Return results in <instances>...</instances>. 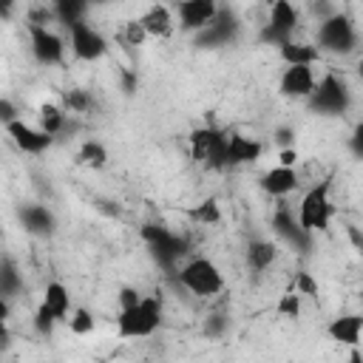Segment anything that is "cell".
<instances>
[{"label": "cell", "instance_id": "6da1fadb", "mask_svg": "<svg viewBox=\"0 0 363 363\" xmlns=\"http://www.w3.org/2000/svg\"><path fill=\"white\" fill-rule=\"evenodd\" d=\"M162 323V301L156 295H142V301L130 309H119L116 329L122 337H147Z\"/></svg>", "mask_w": 363, "mask_h": 363}, {"label": "cell", "instance_id": "7a4b0ae2", "mask_svg": "<svg viewBox=\"0 0 363 363\" xmlns=\"http://www.w3.org/2000/svg\"><path fill=\"white\" fill-rule=\"evenodd\" d=\"M142 241L150 247V255L164 267V269H176V264L182 261V255H187V241L176 233H170L162 224H142L139 230Z\"/></svg>", "mask_w": 363, "mask_h": 363}, {"label": "cell", "instance_id": "3957f363", "mask_svg": "<svg viewBox=\"0 0 363 363\" xmlns=\"http://www.w3.org/2000/svg\"><path fill=\"white\" fill-rule=\"evenodd\" d=\"M176 275H179V284H182L184 289H190L193 295H201V298L218 295V292L224 289L221 269H218L210 258H190Z\"/></svg>", "mask_w": 363, "mask_h": 363}, {"label": "cell", "instance_id": "277c9868", "mask_svg": "<svg viewBox=\"0 0 363 363\" xmlns=\"http://www.w3.org/2000/svg\"><path fill=\"white\" fill-rule=\"evenodd\" d=\"M190 153L196 162H201L213 170L227 167V133L213 125L196 128L190 133Z\"/></svg>", "mask_w": 363, "mask_h": 363}, {"label": "cell", "instance_id": "5b68a950", "mask_svg": "<svg viewBox=\"0 0 363 363\" xmlns=\"http://www.w3.org/2000/svg\"><path fill=\"white\" fill-rule=\"evenodd\" d=\"M329 187H332V182L323 179L320 184H315V187L301 199V207H298V224H301L306 233H315V230H326V227H329V218H332Z\"/></svg>", "mask_w": 363, "mask_h": 363}, {"label": "cell", "instance_id": "8992f818", "mask_svg": "<svg viewBox=\"0 0 363 363\" xmlns=\"http://www.w3.org/2000/svg\"><path fill=\"white\" fill-rule=\"evenodd\" d=\"M354 43H357L354 23L346 14L335 11V14L320 20V26H318V48H323L329 54H349L354 48Z\"/></svg>", "mask_w": 363, "mask_h": 363}, {"label": "cell", "instance_id": "52a82bcc", "mask_svg": "<svg viewBox=\"0 0 363 363\" xmlns=\"http://www.w3.org/2000/svg\"><path fill=\"white\" fill-rule=\"evenodd\" d=\"M306 99H309L312 111H318V113H329V116L343 113V111L349 108V102H352V96H349V85H346L340 77H335V74H326L323 79H318L315 88H312V94H309Z\"/></svg>", "mask_w": 363, "mask_h": 363}, {"label": "cell", "instance_id": "ba28073f", "mask_svg": "<svg viewBox=\"0 0 363 363\" xmlns=\"http://www.w3.org/2000/svg\"><path fill=\"white\" fill-rule=\"evenodd\" d=\"M298 26V11L289 0H269V20L261 31V43H286L292 40V31Z\"/></svg>", "mask_w": 363, "mask_h": 363}, {"label": "cell", "instance_id": "9c48e42d", "mask_svg": "<svg viewBox=\"0 0 363 363\" xmlns=\"http://www.w3.org/2000/svg\"><path fill=\"white\" fill-rule=\"evenodd\" d=\"M68 34H71V51H74L77 60L91 62V60H99V57L108 51V40H105L96 28H91L85 20L74 23V26L68 28Z\"/></svg>", "mask_w": 363, "mask_h": 363}, {"label": "cell", "instance_id": "30bf717a", "mask_svg": "<svg viewBox=\"0 0 363 363\" xmlns=\"http://www.w3.org/2000/svg\"><path fill=\"white\" fill-rule=\"evenodd\" d=\"M238 31V20L233 11H216V17L196 31V45L199 48H218V45H227Z\"/></svg>", "mask_w": 363, "mask_h": 363}, {"label": "cell", "instance_id": "8fae6325", "mask_svg": "<svg viewBox=\"0 0 363 363\" xmlns=\"http://www.w3.org/2000/svg\"><path fill=\"white\" fill-rule=\"evenodd\" d=\"M28 37H31V54L37 57V62H43V65L62 62L65 43L60 34H54L48 26H28Z\"/></svg>", "mask_w": 363, "mask_h": 363}, {"label": "cell", "instance_id": "7c38bea8", "mask_svg": "<svg viewBox=\"0 0 363 363\" xmlns=\"http://www.w3.org/2000/svg\"><path fill=\"white\" fill-rule=\"evenodd\" d=\"M6 133H9L11 142H14L20 150H26V153H43V150H48L51 142H54L51 133H45L43 128H31V125L23 122V119L9 122V125H6Z\"/></svg>", "mask_w": 363, "mask_h": 363}, {"label": "cell", "instance_id": "4fadbf2b", "mask_svg": "<svg viewBox=\"0 0 363 363\" xmlns=\"http://www.w3.org/2000/svg\"><path fill=\"white\" fill-rule=\"evenodd\" d=\"M216 11H218L216 0H179V26L196 34L216 17Z\"/></svg>", "mask_w": 363, "mask_h": 363}, {"label": "cell", "instance_id": "5bb4252c", "mask_svg": "<svg viewBox=\"0 0 363 363\" xmlns=\"http://www.w3.org/2000/svg\"><path fill=\"white\" fill-rule=\"evenodd\" d=\"M315 88V71L312 65H286L281 74V94L289 99H306Z\"/></svg>", "mask_w": 363, "mask_h": 363}, {"label": "cell", "instance_id": "9a60e30c", "mask_svg": "<svg viewBox=\"0 0 363 363\" xmlns=\"http://www.w3.org/2000/svg\"><path fill=\"white\" fill-rule=\"evenodd\" d=\"M272 230H275V235L284 238L289 247H295V250H309V235H312V233H306V230L298 224L295 213H289L286 207H281V210L272 216Z\"/></svg>", "mask_w": 363, "mask_h": 363}, {"label": "cell", "instance_id": "2e32d148", "mask_svg": "<svg viewBox=\"0 0 363 363\" xmlns=\"http://www.w3.org/2000/svg\"><path fill=\"white\" fill-rule=\"evenodd\" d=\"M261 142L258 139H250V136H241V133H230L227 136V167H235V164H252L258 156H261Z\"/></svg>", "mask_w": 363, "mask_h": 363}, {"label": "cell", "instance_id": "e0dca14e", "mask_svg": "<svg viewBox=\"0 0 363 363\" xmlns=\"http://www.w3.org/2000/svg\"><path fill=\"white\" fill-rule=\"evenodd\" d=\"M20 221L31 235H51L54 227H57V218L45 204H23L20 207Z\"/></svg>", "mask_w": 363, "mask_h": 363}, {"label": "cell", "instance_id": "ac0fdd59", "mask_svg": "<svg viewBox=\"0 0 363 363\" xmlns=\"http://www.w3.org/2000/svg\"><path fill=\"white\" fill-rule=\"evenodd\" d=\"M295 187H298V173H295V167L278 164V167H272V170H267V173L261 176V190L269 193V196H286V193H292Z\"/></svg>", "mask_w": 363, "mask_h": 363}, {"label": "cell", "instance_id": "d6986e66", "mask_svg": "<svg viewBox=\"0 0 363 363\" xmlns=\"http://www.w3.org/2000/svg\"><path fill=\"white\" fill-rule=\"evenodd\" d=\"M142 28L147 37H156V40H164L173 34V14L167 11V6H150L142 17H139Z\"/></svg>", "mask_w": 363, "mask_h": 363}, {"label": "cell", "instance_id": "ffe728a7", "mask_svg": "<svg viewBox=\"0 0 363 363\" xmlns=\"http://www.w3.org/2000/svg\"><path fill=\"white\" fill-rule=\"evenodd\" d=\"M360 332H363V318L360 315H343V318H335L329 323V337L343 343V346H357Z\"/></svg>", "mask_w": 363, "mask_h": 363}, {"label": "cell", "instance_id": "44dd1931", "mask_svg": "<svg viewBox=\"0 0 363 363\" xmlns=\"http://www.w3.org/2000/svg\"><path fill=\"white\" fill-rule=\"evenodd\" d=\"M278 51H281V60L286 65H315L320 60V48L306 45V43H295V40L281 43Z\"/></svg>", "mask_w": 363, "mask_h": 363}, {"label": "cell", "instance_id": "7402d4cb", "mask_svg": "<svg viewBox=\"0 0 363 363\" xmlns=\"http://www.w3.org/2000/svg\"><path fill=\"white\" fill-rule=\"evenodd\" d=\"M43 303L57 315V320H65V318H68V312H71V295H68V289H65L60 281L45 284Z\"/></svg>", "mask_w": 363, "mask_h": 363}, {"label": "cell", "instance_id": "603a6c76", "mask_svg": "<svg viewBox=\"0 0 363 363\" xmlns=\"http://www.w3.org/2000/svg\"><path fill=\"white\" fill-rule=\"evenodd\" d=\"M275 255H278V247H275L272 241H264V238H255V241H250V247H247V264H250V269H255V272H264V269L275 261Z\"/></svg>", "mask_w": 363, "mask_h": 363}, {"label": "cell", "instance_id": "cb8c5ba5", "mask_svg": "<svg viewBox=\"0 0 363 363\" xmlns=\"http://www.w3.org/2000/svg\"><path fill=\"white\" fill-rule=\"evenodd\" d=\"M88 6H91L88 0H57V3H54V17H57L65 28H71L74 23L85 20Z\"/></svg>", "mask_w": 363, "mask_h": 363}, {"label": "cell", "instance_id": "d4e9b609", "mask_svg": "<svg viewBox=\"0 0 363 363\" xmlns=\"http://www.w3.org/2000/svg\"><path fill=\"white\" fill-rule=\"evenodd\" d=\"M23 286V278L17 272V264L11 258H0V295L3 298H14Z\"/></svg>", "mask_w": 363, "mask_h": 363}, {"label": "cell", "instance_id": "484cf974", "mask_svg": "<svg viewBox=\"0 0 363 363\" xmlns=\"http://www.w3.org/2000/svg\"><path fill=\"white\" fill-rule=\"evenodd\" d=\"M77 162L79 164H85V167H105V162H108V150H105V145L102 142H96V139H88V142H82V147L77 150Z\"/></svg>", "mask_w": 363, "mask_h": 363}, {"label": "cell", "instance_id": "4316f807", "mask_svg": "<svg viewBox=\"0 0 363 363\" xmlns=\"http://www.w3.org/2000/svg\"><path fill=\"white\" fill-rule=\"evenodd\" d=\"M37 119H40V128H43L45 133H51V136H57V133L62 130V125H65V113H62V108H57L54 102H43Z\"/></svg>", "mask_w": 363, "mask_h": 363}, {"label": "cell", "instance_id": "83f0119b", "mask_svg": "<svg viewBox=\"0 0 363 363\" xmlns=\"http://www.w3.org/2000/svg\"><path fill=\"white\" fill-rule=\"evenodd\" d=\"M187 213H190V218L199 221V224H218V221H221V210H218V201H216V199H204L201 204L190 207Z\"/></svg>", "mask_w": 363, "mask_h": 363}, {"label": "cell", "instance_id": "f1b7e54d", "mask_svg": "<svg viewBox=\"0 0 363 363\" xmlns=\"http://www.w3.org/2000/svg\"><path fill=\"white\" fill-rule=\"evenodd\" d=\"M62 102H65L68 111H77V113H85V111L94 105L91 94L82 91V88H71V91H65V94H62Z\"/></svg>", "mask_w": 363, "mask_h": 363}, {"label": "cell", "instance_id": "f546056e", "mask_svg": "<svg viewBox=\"0 0 363 363\" xmlns=\"http://www.w3.org/2000/svg\"><path fill=\"white\" fill-rule=\"evenodd\" d=\"M68 326H71L74 335H91L94 332V315L79 306V309L68 312Z\"/></svg>", "mask_w": 363, "mask_h": 363}, {"label": "cell", "instance_id": "4dcf8cb0", "mask_svg": "<svg viewBox=\"0 0 363 363\" xmlns=\"http://www.w3.org/2000/svg\"><path fill=\"white\" fill-rule=\"evenodd\" d=\"M278 315H284V318H298V315H301V295H298L295 289H289V292L281 295V301H278Z\"/></svg>", "mask_w": 363, "mask_h": 363}, {"label": "cell", "instance_id": "1f68e13d", "mask_svg": "<svg viewBox=\"0 0 363 363\" xmlns=\"http://www.w3.org/2000/svg\"><path fill=\"white\" fill-rule=\"evenodd\" d=\"M54 323H57V315H54L45 303H40L37 312H34V329H37L40 335H51V332H54Z\"/></svg>", "mask_w": 363, "mask_h": 363}, {"label": "cell", "instance_id": "d6a6232c", "mask_svg": "<svg viewBox=\"0 0 363 363\" xmlns=\"http://www.w3.org/2000/svg\"><path fill=\"white\" fill-rule=\"evenodd\" d=\"M122 40H125L128 45H142V43L147 40V34H145V28H142L139 20H128V23H125V31H122Z\"/></svg>", "mask_w": 363, "mask_h": 363}, {"label": "cell", "instance_id": "836d02e7", "mask_svg": "<svg viewBox=\"0 0 363 363\" xmlns=\"http://www.w3.org/2000/svg\"><path fill=\"white\" fill-rule=\"evenodd\" d=\"M227 332V315H210L204 320V335L207 337H221Z\"/></svg>", "mask_w": 363, "mask_h": 363}, {"label": "cell", "instance_id": "e575fe53", "mask_svg": "<svg viewBox=\"0 0 363 363\" xmlns=\"http://www.w3.org/2000/svg\"><path fill=\"white\" fill-rule=\"evenodd\" d=\"M295 292L298 295H318V281L309 272H298L295 275Z\"/></svg>", "mask_w": 363, "mask_h": 363}, {"label": "cell", "instance_id": "d590c367", "mask_svg": "<svg viewBox=\"0 0 363 363\" xmlns=\"http://www.w3.org/2000/svg\"><path fill=\"white\" fill-rule=\"evenodd\" d=\"M139 301H142V292L139 289H133V286H122L119 289V309H130Z\"/></svg>", "mask_w": 363, "mask_h": 363}, {"label": "cell", "instance_id": "8d00e7d4", "mask_svg": "<svg viewBox=\"0 0 363 363\" xmlns=\"http://www.w3.org/2000/svg\"><path fill=\"white\" fill-rule=\"evenodd\" d=\"M14 119H20V116H17V105H14L11 99L0 96V125H9V122H14Z\"/></svg>", "mask_w": 363, "mask_h": 363}, {"label": "cell", "instance_id": "74e56055", "mask_svg": "<svg viewBox=\"0 0 363 363\" xmlns=\"http://www.w3.org/2000/svg\"><path fill=\"white\" fill-rule=\"evenodd\" d=\"M51 17H54V11H48V9H43V6H37V9H31V11H28V26H48V23H51Z\"/></svg>", "mask_w": 363, "mask_h": 363}, {"label": "cell", "instance_id": "f35d334b", "mask_svg": "<svg viewBox=\"0 0 363 363\" xmlns=\"http://www.w3.org/2000/svg\"><path fill=\"white\" fill-rule=\"evenodd\" d=\"M272 139H275V145H281V147H295V130H292V128H278Z\"/></svg>", "mask_w": 363, "mask_h": 363}, {"label": "cell", "instance_id": "ab89813d", "mask_svg": "<svg viewBox=\"0 0 363 363\" xmlns=\"http://www.w3.org/2000/svg\"><path fill=\"white\" fill-rule=\"evenodd\" d=\"M278 164H284V167H295V164H298V150H295V147H281Z\"/></svg>", "mask_w": 363, "mask_h": 363}, {"label": "cell", "instance_id": "60d3db41", "mask_svg": "<svg viewBox=\"0 0 363 363\" xmlns=\"http://www.w3.org/2000/svg\"><path fill=\"white\" fill-rule=\"evenodd\" d=\"M17 0H0V20H11Z\"/></svg>", "mask_w": 363, "mask_h": 363}, {"label": "cell", "instance_id": "b9f144b4", "mask_svg": "<svg viewBox=\"0 0 363 363\" xmlns=\"http://www.w3.org/2000/svg\"><path fill=\"white\" fill-rule=\"evenodd\" d=\"M122 88H125V94H130V91L136 88V77H133L130 71H125V77H122Z\"/></svg>", "mask_w": 363, "mask_h": 363}, {"label": "cell", "instance_id": "7bdbcfd3", "mask_svg": "<svg viewBox=\"0 0 363 363\" xmlns=\"http://www.w3.org/2000/svg\"><path fill=\"white\" fill-rule=\"evenodd\" d=\"M9 315H11V306H9V298H3V295H0V320H9Z\"/></svg>", "mask_w": 363, "mask_h": 363}, {"label": "cell", "instance_id": "ee69618b", "mask_svg": "<svg viewBox=\"0 0 363 363\" xmlns=\"http://www.w3.org/2000/svg\"><path fill=\"white\" fill-rule=\"evenodd\" d=\"M9 346V329H6V320H0V349Z\"/></svg>", "mask_w": 363, "mask_h": 363}, {"label": "cell", "instance_id": "f6af8a7d", "mask_svg": "<svg viewBox=\"0 0 363 363\" xmlns=\"http://www.w3.org/2000/svg\"><path fill=\"white\" fill-rule=\"evenodd\" d=\"M88 3H105V0H88Z\"/></svg>", "mask_w": 363, "mask_h": 363}]
</instances>
